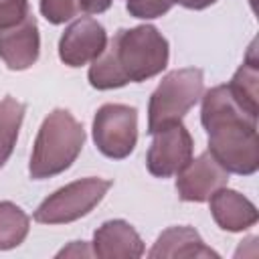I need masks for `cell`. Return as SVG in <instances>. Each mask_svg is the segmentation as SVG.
I'll list each match as a JSON object with an SVG mask.
<instances>
[{
  "mask_svg": "<svg viewBox=\"0 0 259 259\" xmlns=\"http://www.w3.org/2000/svg\"><path fill=\"white\" fill-rule=\"evenodd\" d=\"M200 121L208 134V152L227 172L245 176L257 172V117L233 99L227 85H217L202 95Z\"/></svg>",
  "mask_w": 259,
  "mask_h": 259,
  "instance_id": "6da1fadb",
  "label": "cell"
},
{
  "mask_svg": "<svg viewBox=\"0 0 259 259\" xmlns=\"http://www.w3.org/2000/svg\"><path fill=\"white\" fill-rule=\"evenodd\" d=\"M168 40L152 24L121 28L103 53L91 61L89 83L95 89H115L140 83L164 71L168 65Z\"/></svg>",
  "mask_w": 259,
  "mask_h": 259,
  "instance_id": "7a4b0ae2",
  "label": "cell"
},
{
  "mask_svg": "<svg viewBox=\"0 0 259 259\" xmlns=\"http://www.w3.org/2000/svg\"><path fill=\"white\" fill-rule=\"evenodd\" d=\"M85 144L83 125L67 111L53 109L34 140L28 172L34 180H42L55 174L65 172L79 156Z\"/></svg>",
  "mask_w": 259,
  "mask_h": 259,
  "instance_id": "3957f363",
  "label": "cell"
},
{
  "mask_svg": "<svg viewBox=\"0 0 259 259\" xmlns=\"http://www.w3.org/2000/svg\"><path fill=\"white\" fill-rule=\"evenodd\" d=\"M204 93L202 69L186 67L170 71L150 97L148 105V132L156 134L172 123L182 121L190 107Z\"/></svg>",
  "mask_w": 259,
  "mask_h": 259,
  "instance_id": "277c9868",
  "label": "cell"
},
{
  "mask_svg": "<svg viewBox=\"0 0 259 259\" xmlns=\"http://www.w3.org/2000/svg\"><path fill=\"white\" fill-rule=\"evenodd\" d=\"M109 188H111V180L105 178L89 176L75 180L55 190L51 196H47L34 210V221L42 225L73 223L89 214L101 202V198L107 194Z\"/></svg>",
  "mask_w": 259,
  "mask_h": 259,
  "instance_id": "5b68a950",
  "label": "cell"
},
{
  "mask_svg": "<svg viewBox=\"0 0 259 259\" xmlns=\"http://www.w3.org/2000/svg\"><path fill=\"white\" fill-rule=\"evenodd\" d=\"M97 150L113 160L127 158L138 142V111L123 103H105L93 117Z\"/></svg>",
  "mask_w": 259,
  "mask_h": 259,
  "instance_id": "8992f818",
  "label": "cell"
},
{
  "mask_svg": "<svg viewBox=\"0 0 259 259\" xmlns=\"http://www.w3.org/2000/svg\"><path fill=\"white\" fill-rule=\"evenodd\" d=\"M152 146L148 150V170L158 178H168L178 174L192 160V136L182 125V121L172 123L156 134H152Z\"/></svg>",
  "mask_w": 259,
  "mask_h": 259,
  "instance_id": "52a82bcc",
  "label": "cell"
},
{
  "mask_svg": "<svg viewBox=\"0 0 259 259\" xmlns=\"http://www.w3.org/2000/svg\"><path fill=\"white\" fill-rule=\"evenodd\" d=\"M107 45L105 28L91 16H81L73 20L61 40H59V57L69 67H81L95 61Z\"/></svg>",
  "mask_w": 259,
  "mask_h": 259,
  "instance_id": "ba28073f",
  "label": "cell"
},
{
  "mask_svg": "<svg viewBox=\"0 0 259 259\" xmlns=\"http://www.w3.org/2000/svg\"><path fill=\"white\" fill-rule=\"evenodd\" d=\"M229 182V172L212 158L210 152H202L190 160L176 178L178 196L186 202H204L210 194Z\"/></svg>",
  "mask_w": 259,
  "mask_h": 259,
  "instance_id": "9c48e42d",
  "label": "cell"
},
{
  "mask_svg": "<svg viewBox=\"0 0 259 259\" xmlns=\"http://www.w3.org/2000/svg\"><path fill=\"white\" fill-rule=\"evenodd\" d=\"M40 36L36 18L26 14L22 22L12 28L0 30V59L12 71H24L32 67L38 59Z\"/></svg>",
  "mask_w": 259,
  "mask_h": 259,
  "instance_id": "30bf717a",
  "label": "cell"
},
{
  "mask_svg": "<svg viewBox=\"0 0 259 259\" xmlns=\"http://www.w3.org/2000/svg\"><path fill=\"white\" fill-rule=\"evenodd\" d=\"M93 255L101 259H138L144 255V241L130 223L121 219L107 221L93 235Z\"/></svg>",
  "mask_w": 259,
  "mask_h": 259,
  "instance_id": "8fae6325",
  "label": "cell"
},
{
  "mask_svg": "<svg viewBox=\"0 0 259 259\" xmlns=\"http://www.w3.org/2000/svg\"><path fill=\"white\" fill-rule=\"evenodd\" d=\"M210 202V214L214 223L229 233H239L249 227H253L259 219L255 204L243 196L237 190H231L227 186L214 190L208 198Z\"/></svg>",
  "mask_w": 259,
  "mask_h": 259,
  "instance_id": "7c38bea8",
  "label": "cell"
},
{
  "mask_svg": "<svg viewBox=\"0 0 259 259\" xmlns=\"http://www.w3.org/2000/svg\"><path fill=\"white\" fill-rule=\"evenodd\" d=\"M152 259H176V257H214L219 253L204 245L200 235L192 227H170L166 229L158 241L154 243L152 251L148 253Z\"/></svg>",
  "mask_w": 259,
  "mask_h": 259,
  "instance_id": "4fadbf2b",
  "label": "cell"
},
{
  "mask_svg": "<svg viewBox=\"0 0 259 259\" xmlns=\"http://www.w3.org/2000/svg\"><path fill=\"white\" fill-rule=\"evenodd\" d=\"M257 83H259V61L255 57V42L251 45L247 59L239 67V71L233 75L231 83L227 85L233 99L251 115L257 117L259 107H257Z\"/></svg>",
  "mask_w": 259,
  "mask_h": 259,
  "instance_id": "5bb4252c",
  "label": "cell"
},
{
  "mask_svg": "<svg viewBox=\"0 0 259 259\" xmlns=\"http://www.w3.org/2000/svg\"><path fill=\"white\" fill-rule=\"evenodd\" d=\"M26 105L10 95L0 101V168L8 162L24 119Z\"/></svg>",
  "mask_w": 259,
  "mask_h": 259,
  "instance_id": "9a60e30c",
  "label": "cell"
},
{
  "mask_svg": "<svg viewBox=\"0 0 259 259\" xmlns=\"http://www.w3.org/2000/svg\"><path fill=\"white\" fill-rule=\"evenodd\" d=\"M28 214L10 200L0 202V251L18 247L28 235Z\"/></svg>",
  "mask_w": 259,
  "mask_h": 259,
  "instance_id": "2e32d148",
  "label": "cell"
},
{
  "mask_svg": "<svg viewBox=\"0 0 259 259\" xmlns=\"http://www.w3.org/2000/svg\"><path fill=\"white\" fill-rule=\"evenodd\" d=\"M40 12L49 22L63 24L81 12V8L79 0H40Z\"/></svg>",
  "mask_w": 259,
  "mask_h": 259,
  "instance_id": "e0dca14e",
  "label": "cell"
},
{
  "mask_svg": "<svg viewBox=\"0 0 259 259\" xmlns=\"http://www.w3.org/2000/svg\"><path fill=\"white\" fill-rule=\"evenodd\" d=\"M176 0H125V8L134 18H158L166 14Z\"/></svg>",
  "mask_w": 259,
  "mask_h": 259,
  "instance_id": "ac0fdd59",
  "label": "cell"
},
{
  "mask_svg": "<svg viewBox=\"0 0 259 259\" xmlns=\"http://www.w3.org/2000/svg\"><path fill=\"white\" fill-rule=\"evenodd\" d=\"M28 14V0H0V30L12 28Z\"/></svg>",
  "mask_w": 259,
  "mask_h": 259,
  "instance_id": "d6986e66",
  "label": "cell"
},
{
  "mask_svg": "<svg viewBox=\"0 0 259 259\" xmlns=\"http://www.w3.org/2000/svg\"><path fill=\"white\" fill-rule=\"evenodd\" d=\"M113 0H79V8L81 12H87V14H99V12H105L109 6H111Z\"/></svg>",
  "mask_w": 259,
  "mask_h": 259,
  "instance_id": "ffe728a7",
  "label": "cell"
},
{
  "mask_svg": "<svg viewBox=\"0 0 259 259\" xmlns=\"http://www.w3.org/2000/svg\"><path fill=\"white\" fill-rule=\"evenodd\" d=\"M176 2H180L184 8H190V10H202L210 4H214L217 0H176Z\"/></svg>",
  "mask_w": 259,
  "mask_h": 259,
  "instance_id": "44dd1931",
  "label": "cell"
},
{
  "mask_svg": "<svg viewBox=\"0 0 259 259\" xmlns=\"http://www.w3.org/2000/svg\"><path fill=\"white\" fill-rule=\"evenodd\" d=\"M71 253H73V255H79V253H83V255H91L93 251H87L83 243L75 241V243H73V249H63V251L59 253V257H63V255H71Z\"/></svg>",
  "mask_w": 259,
  "mask_h": 259,
  "instance_id": "7402d4cb",
  "label": "cell"
}]
</instances>
